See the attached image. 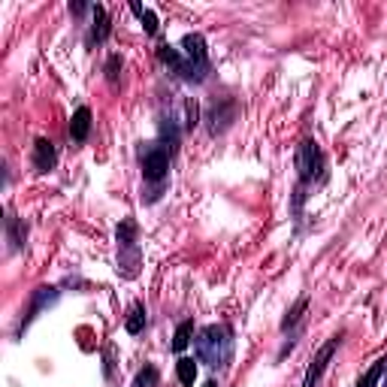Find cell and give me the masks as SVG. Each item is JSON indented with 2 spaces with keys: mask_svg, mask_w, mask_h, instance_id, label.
Listing matches in <instances>:
<instances>
[{
  "mask_svg": "<svg viewBox=\"0 0 387 387\" xmlns=\"http://www.w3.org/2000/svg\"><path fill=\"white\" fill-rule=\"evenodd\" d=\"M197 357L209 363L212 369L227 366L233 357V333L224 324H209L197 333Z\"/></svg>",
  "mask_w": 387,
  "mask_h": 387,
  "instance_id": "6da1fadb",
  "label": "cell"
},
{
  "mask_svg": "<svg viewBox=\"0 0 387 387\" xmlns=\"http://www.w3.org/2000/svg\"><path fill=\"white\" fill-rule=\"evenodd\" d=\"M170 151L161 148V146H148L142 151V179L151 181V185L164 188L166 181V173H170Z\"/></svg>",
  "mask_w": 387,
  "mask_h": 387,
  "instance_id": "7a4b0ae2",
  "label": "cell"
},
{
  "mask_svg": "<svg viewBox=\"0 0 387 387\" xmlns=\"http://www.w3.org/2000/svg\"><path fill=\"white\" fill-rule=\"evenodd\" d=\"M297 170H300V185H309V181H315L318 176H321L324 155H321V148H318V142H312V140L300 142V148H297Z\"/></svg>",
  "mask_w": 387,
  "mask_h": 387,
  "instance_id": "3957f363",
  "label": "cell"
},
{
  "mask_svg": "<svg viewBox=\"0 0 387 387\" xmlns=\"http://www.w3.org/2000/svg\"><path fill=\"white\" fill-rule=\"evenodd\" d=\"M339 342H342V333H339V336H333V339H327V345H321V351L315 354L312 363H309V369H306L302 387H318V382H321V375H324V369H327V363L333 360V354H336Z\"/></svg>",
  "mask_w": 387,
  "mask_h": 387,
  "instance_id": "277c9868",
  "label": "cell"
},
{
  "mask_svg": "<svg viewBox=\"0 0 387 387\" xmlns=\"http://www.w3.org/2000/svg\"><path fill=\"white\" fill-rule=\"evenodd\" d=\"M181 55H185V60L194 67L197 73L206 76V70H209V52H206V40H203L200 34H185V36H181Z\"/></svg>",
  "mask_w": 387,
  "mask_h": 387,
  "instance_id": "5b68a950",
  "label": "cell"
},
{
  "mask_svg": "<svg viewBox=\"0 0 387 387\" xmlns=\"http://www.w3.org/2000/svg\"><path fill=\"white\" fill-rule=\"evenodd\" d=\"M233 118H236V103H233V100H224L221 106H212V112H209V133L212 136L224 133L227 127L233 124Z\"/></svg>",
  "mask_w": 387,
  "mask_h": 387,
  "instance_id": "8992f818",
  "label": "cell"
},
{
  "mask_svg": "<svg viewBox=\"0 0 387 387\" xmlns=\"http://www.w3.org/2000/svg\"><path fill=\"white\" fill-rule=\"evenodd\" d=\"M55 164H58L55 146H52L45 136H40V140L34 142V170L36 173H49V170H55Z\"/></svg>",
  "mask_w": 387,
  "mask_h": 387,
  "instance_id": "52a82bcc",
  "label": "cell"
},
{
  "mask_svg": "<svg viewBox=\"0 0 387 387\" xmlns=\"http://www.w3.org/2000/svg\"><path fill=\"white\" fill-rule=\"evenodd\" d=\"M88 133H91V109L88 106H79L70 121V136H73V142H85Z\"/></svg>",
  "mask_w": 387,
  "mask_h": 387,
  "instance_id": "ba28073f",
  "label": "cell"
},
{
  "mask_svg": "<svg viewBox=\"0 0 387 387\" xmlns=\"http://www.w3.org/2000/svg\"><path fill=\"white\" fill-rule=\"evenodd\" d=\"M58 300V291L55 287H36L34 291V300H30V309H27V318H25V327L30 324V318H36V312L40 309H45L49 302H55Z\"/></svg>",
  "mask_w": 387,
  "mask_h": 387,
  "instance_id": "9c48e42d",
  "label": "cell"
},
{
  "mask_svg": "<svg viewBox=\"0 0 387 387\" xmlns=\"http://www.w3.org/2000/svg\"><path fill=\"white\" fill-rule=\"evenodd\" d=\"M118 272L124 278H133L140 272V248H121V257H118Z\"/></svg>",
  "mask_w": 387,
  "mask_h": 387,
  "instance_id": "30bf717a",
  "label": "cell"
},
{
  "mask_svg": "<svg viewBox=\"0 0 387 387\" xmlns=\"http://www.w3.org/2000/svg\"><path fill=\"white\" fill-rule=\"evenodd\" d=\"M91 15H94V27H91V36H88V43H103L106 36H109V19H106V10L100 3L97 6H91Z\"/></svg>",
  "mask_w": 387,
  "mask_h": 387,
  "instance_id": "8fae6325",
  "label": "cell"
},
{
  "mask_svg": "<svg viewBox=\"0 0 387 387\" xmlns=\"http://www.w3.org/2000/svg\"><path fill=\"white\" fill-rule=\"evenodd\" d=\"M161 148H166L170 155H176V148H179V127L173 118L161 121Z\"/></svg>",
  "mask_w": 387,
  "mask_h": 387,
  "instance_id": "7c38bea8",
  "label": "cell"
},
{
  "mask_svg": "<svg viewBox=\"0 0 387 387\" xmlns=\"http://www.w3.org/2000/svg\"><path fill=\"white\" fill-rule=\"evenodd\" d=\"M142 327H146V309H142V302H133L131 312L124 318V330L136 336V333H142Z\"/></svg>",
  "mask_w": 387,
  "mask_h": 387,
  "instance_id": "4fadbf2b",
  "label": "cell"
},
{
  "mask_svg": "<svg viewBox=\"0 0 387 387\" xmlns=\"http://www.w3.org/2000/svg\"><path fill=\"white\" fill-rule=\"evenodd\" d=\"M115 239H118V248H133L136 245V224L131 221V218H124V221L118 224Z\"/></svg>",
  "mask_w": 387,
  "mask_h": 387,
  "instance_id": "5bb4252c",
  "label": "cell"
},
{
  "mask_svg": "<svg viewBox=\"0 0 387 387\" xmlns=\"http://www.w3.org/2000/svg\"><path fill=\"white\" fill-rule=\"evenodd\" d=\"M176 375H179V382L185 387H194V382H197V363H194V357H181L176 363Z\"/></svg>",
  "mask_w": 387,
  "mask_h": 387,
  "instance_id": "9a60e30c",
  "label": "cell"
},
{
  "mask_svg": "<svg viewBox=\"0 0 387 387\" xmlns=\"http://www.w3.org/2000/svg\"><path fill=\"white\" fill-rule=\"evenodd\" d=\"M191 339H194V321H181L176 336H173V351H185L191 345Z\"/></svg>",
  "mask_w": 387,
  "mask_h": 387,
  "instance_id": "2e32d148",
  "label": "cell"
},
{
  "mask_svg": "<svg viewBox=\"0 0 387 387\" xmlns=\"http://www.w3.org/2000/svg\"><path fill=\"white\" fill-rule=\"evenodd\" d=\"M384 369H387V360H375L373 366L366 369V373L360 375V382H357V387H375L378 384V378L384 375Z\"/></svg>",
  "mask_w": 387,
  "mask_h": 387,
  "instance_id": "e0dca14e",
  "label": "cell"
},
{
  "mask_svg": "<svg viewBox=\"0 0 387 387\" xmlns=\"http://www.w3.org/2000/svg\"><path fill=\"white\" fill-rule=\"evenodd\" d=\"M131 10L140 15V21H142V27H146V34H157V19H155V12L146 10V6H140V3H133Z\"/></svg>",
  "mask_w": 387,
  "mask_h": 387,
  "instance_id": "ac0fdd59",
  "label": "cell"
},
{
  "mask_svg": "<svg viewBox=\"0 0 387 387\" xmlns=\"http://www.w3.org/2000/svg\"><path fill=\"white\" fill-rule=\"evenodd\" d=\"M133 387H157V369L155 366H142L133 378Z\"/></svg>",
  "mask_w": 387,
  "mask_h": 387,
  "instance_id": "d6986e66",
  "label": "cell"
},
{
  "mask_svg": "<svg viewBox=\"0 0 387 387\" xmlns=\"http://www.w3.org/2000/svg\"><path fill=\"white\" fill-rule=\"evenodd\" d=\"M306 306H309V297H300V300H297V306H294L291 312H287V318H285V321H282V330H285V333H287V330L294 327V324L300 321V315L306 312Z\"/></svg>",
  "mask_w": 387,
  "mask_h": 387,
  "instance_id": "ffe728a7",
  "label": "cell"
},
{
  "mask_svg": "<svg viewBox=\"0 0 387 387\" xmlns=\"http://www.w3.org/2000/svg\"><path fill=\"white\" fill-rule=\"evenodd\" d=\"M121 55H112L109 60H106V79L112 82V85H118V76H121Z\"/></svg>",
  "mask_w": 387,
  "mask_h": 387,
  "instance_id": "44dd1931",
  "label": "cell"
},
{
  "mask_svg": "<svg viewBox=\"0 0 387 387\" xmlns=\"http://www.w3.org/2000/svg\"><path fill=\"white\" fill-rule=\"evenodd\" d=\"M25 233H27L25 227L15 221V218H10V242H12L15 248H21V242H25Z\"/></svg>",
  "mask_w": 387,
  "mask_h": 387,
  "instance_id": "7402d4cb",
  "label": "cell"
},
{
  "mask_svg": "<svg viewBox=\"0 0 387 387\" xmlns=\"http://www.w3.org/2000/svg\"><path fill=\"white\" fill-rule=\"evenodd\" d=\"M185 112H188L185 127H188V131H194V127H197V115H200V109H197V103H194V100H188V103H185Z\"/></svg>",
  "mask_w": 387,
  "mask_h": 387,
  "instance_id": "603a6c76",
  "label": "cell"
},
{
  "mask_svg": "<svg viewBox=\"0 0 387 387\" xmlns=\"http://www.w3.org/2000/svg\"><path fill=\"white\" fill-rule=\"evenodd\" d=\"M85 10H88L85 3H70V12H73V15H82V12H85Z\"/></svg>",
  "mask_w": 387,
  "mask_h": 387,
  "instance_id": "cb8c5ba5",
  "label": "cell"
},
{
  "mask_svg": "<svg viewBox=\"0 0 387 387\" xmlns=\"http://www.w3.org/2000/svg\"><path fill=\"white\" fill-rule=\"evenodd\" d=\"M203 387H218V384H215V382H206V384H203Z\"/></svg>",
  "mask_w": 387,
  "mask_h": 387,
  "instance_id": "d4e9b609",
  "label": "cell"
}]
</instances>
